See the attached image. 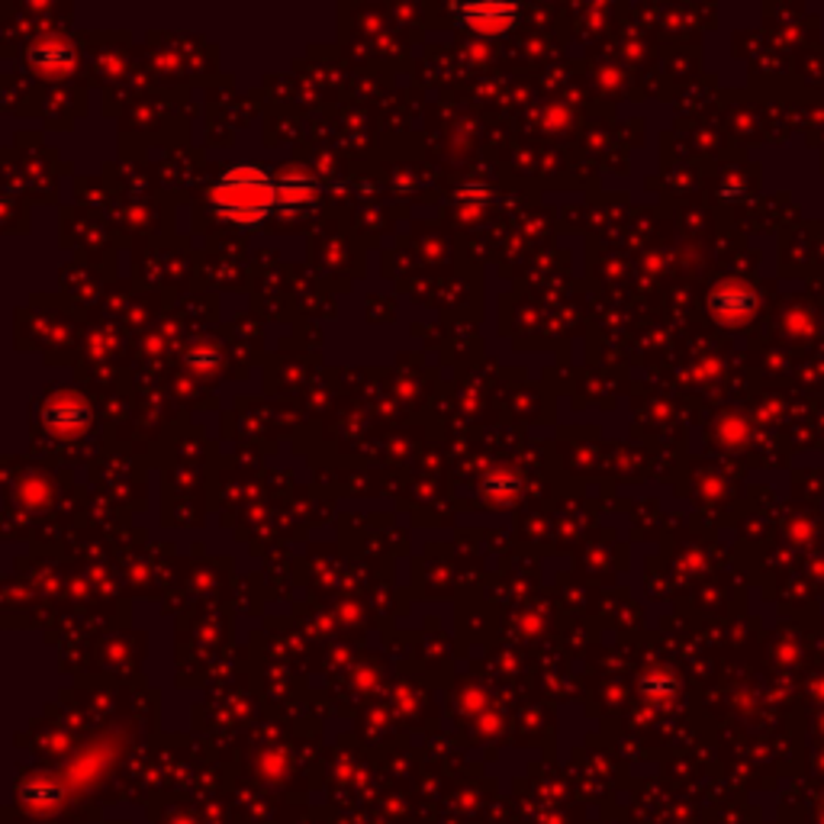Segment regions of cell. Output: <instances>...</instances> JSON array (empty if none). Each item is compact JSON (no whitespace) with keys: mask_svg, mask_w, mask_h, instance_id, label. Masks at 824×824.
Masks as SVG:
<instances>
[{"mask_svg":"<svg viewBox=\"0 0 824 824\" xmlns=\"http://www.w3.org/2000/svg\"><path fill=\"white\" fill-rule=\"evenodd\" d=\"M20 502L26 506V509H45L48 502H52V484L48 480H42V477H26L23 484H20Z\"/></svg>","mask_w":824,"mask_h":824,"instance_id":"cell-7","label":"cell"},{"mask_svg":"<svg viewBox=\"0 0 824 824\" xmlns=\"http://www.w3.org/2000/svg\"><path fill=\"white\" fill-rule=\"evenodd\" d=\"M187 368L197 373H213L219 368V351L213 345H194L187 351Z\"/></svg>","mask_w":824,"mask_h":824,"instance_id":"cell-8","label":"cell"},{"mask_svg":"<svg viewBox=\"0 0 824 824\" xmlns=\"http://www.w3.org/2000/svg\"><path fill=\"white\" fill-rule=\"evenodd\" d=\"M464 23H467V30H474L477 36H484V40H490V36H502L512 23H516V17H519V10H516V3H502V0H484V3H464V7H457L454 10Z\"/></svg>","mask_w":824,"mask_h":824,"instance_id":"cell-4","label":"cell"},{"mask_svg":"<svg viewBox=\"0 0 824 824\" xmlns=\"http://www.w3.org/2000/svg\"><path fill=\"white\" fill-rule=\"evenodd\" d=\"M42 425L62 442H75L90 429V403L75 390H58L42 403Z\"/></svg>","mask_w":824,"mask_h":824,"instance_id":"cell-2","label":"cell"},{"mask_svg":"<svg viewBox=\"0 0 824 824\" xmlns=\"http://www.w3.org/2000/svg\"><path fill=\"white\" fill-rule=\"evenodd\" d=\"M319 197V187L310 174H300V171H288L281 181H278V204L281 206H303L313 204Z\"/></svg>","mask_w":824,"mask_h":824,"instance_id":"cell-6","label":"cell"},{"mask_svg":"<svg viewBox=\"0 0 824 824\" xmlns=\"http://www.w3.org/2000/svg\"><path fill=\"white\" fill-rule=\"evenodd\" d=\"M457 200H460V213L467 209L474 216V213H480L484 206L490 204V191L484 184H467V187L457 191Z\"/></svg>","mask_w":824,"mask_h":824,"instance_id":"cell-9","label":"cell"},{"mask_svg":"<svg viewBox=\"0 0 824 824\" xmlns=\"http://www.w3.org/2000/svg\"><path fill=\"white\" fill-rule=\"evenodd\" d=\"M567 120H571V113H567L564 107H557V104H554V107H547V110H544V117H541V123L547 126V129H561V126H567Z\"/></svg>","mask_w":824,"mask_h":824,"instance_id":"cell-10","label":"cell"},{"mask_svg":"<svg viewBox=\"0 0 824 824\" xmlns=\"http://www.w3.org/2000/svg\"><path fill=\"white\" fill-rule=\"evenodd\" d=\"M519 490H522V480H519V474L509 470V467H494V470H487L484 480H480V494H484V499H490L496 506L512 502V499L519 496Z\"/></svg>","mask_w":824,"mask_h":824,"instance_id":"cell-5","label":"cell"},{"mask_svg":"<svg viewBox=\"0 0 824 824\" xmlns=\"http://www.w3.org/2000/svg\"><path fill=\"white\" fill-rule=\"evenodd\" d=\"M26 62L42 82H65L78 68V52L62 36H42L30 45Z\"/></svg>","mask_w":824,"mask_h":824,"instance_id":"cell-3","label":"cell"},{"mask_svg":"<svg viewBox=\"0 0 824 824\" xmlns=\"http://www.w3.org/2000/svg\"><path fill=\"white\" fill-rule=\"evenodd\" d=\"M209 200L216 204L223 219L239 223V226H254L278 204V181H271V174L261 167L239 165L226 171L213 184Z\"/></svg>","mask_w":824,"mask_h":824,"instance_id":"cell-1","label":"cell"}]
</instances>
